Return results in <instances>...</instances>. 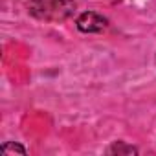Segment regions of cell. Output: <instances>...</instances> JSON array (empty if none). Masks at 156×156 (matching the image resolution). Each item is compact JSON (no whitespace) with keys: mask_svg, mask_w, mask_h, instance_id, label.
Here are the masks:
<instances>
[{"mask_svg":"<svg viewBox=\"0 0 156 156\" xmlns=\"http://www.w3.org/2000/svg\"><path fill=\"white\" fill-rule=\"evenodd\" d=\"M11 152H19V154H26V149L19 143H6L2 147V154H11Z\"/></svg>","mask_w":156,"mask_h":156,"instance_id":"2","label":"cell"},{"mask_svg":"<svg viewBox=\"0 0 156 156\" xmlns=\"http://www.w3.org/2000/svg\"><path fill=\"white\" fill-rule=\"evenodd\" d=\"M110 152H129V154H134V152H138L134 147H130V145H123V143H116L112 149H110Z\"/></svg>","mask_w":156,"mask_h":156,"instance_id":"3","label":"cell"},{"mask_svg":"<svg viewBox=\"0 0 156 156\" xmlns=\"http://www.w3.org/2000/svg\"><path fill=\"white\" fill-rule=\"evenodd\" d=\"M77 28L83 33H99L103 30H107L108 26V20L99 15V13H94V11H85L77 17Z\"/></svg>","mask_w":156,"mask_h":156,"instance_id":"1","label":"cell"}]
</instances>
